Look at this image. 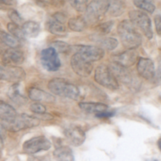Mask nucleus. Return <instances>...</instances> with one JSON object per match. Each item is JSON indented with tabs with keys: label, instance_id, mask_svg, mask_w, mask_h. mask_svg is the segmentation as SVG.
Returning <instances> with one entry per match:
<instances>
[{
	"label": "nucleus",
	"instance_id": "obj_36",
	"mask_svg": "<svg viewBox=\"0 0 161 161\" xmlns=\"http://www.w3.org/2000/svg\"><path fill=\"white\" fill-rule=\"evenodd\" d=\"M154 21H155V27L156 30H157V32L159 36H160L161 34V17L160 15H157L154 19Z\"/></svg>",
	"mask_w": 161,
	"mask_h": 161
},
{
	"label": "nucleus",
	"instance_id": "obj_38",
	"mask_svg": "<svg viewBox=\"0 0 161 161\" xmlns=\"http://www.w3.org/2000/svg\"><path fill=\"white\" fill-rule=\"evenodd\" d=\"M36 117L38 118V119H44V120H50V119H53V116L50 114H49V113H43V114H41V115H39V116H36Z\"/></svg>",
	"mask_w": 161,
	"mask_h": 161
},
{
	"label": "nucleus",
	"instance_id": "obj_3",
	"mask_svg": "<svg viewBox=\"0 0 161 161\" xmlns=\"http://www.w3.org/2000/svg\"><path fill=\"white\" fill-rule=\"evenodd\" d=\"M108 0H92L87 5L86 10V21L90 23H97L101 20L108 12Z\"/></svg>",
	"mask_w": 161,
	"mask_h": 161
},
{
	"label": "nucleus",
	"instance_id": "obj_4",
	"mask_svg": "<svg viewBox=\"0 0 161 161\" xmlns=\"http://www.w3.org/2000/svg\"><path fill=\"white\" fill-rule=\"evenodd\" d=\"M94 80L98 84L109 90H117L119 88V82L109 70L108 66L101 64L97 66L94 72Z\"/></svg>",
	"mask_w": 161,
	"mask_h": 161
},
{
	"label": "nucleus",
	"instance_id": "obj_40",
	"mask_svg": "<svg viewBox=\"0 0 161 161\" xmlns=\"http://www.w3.org/2000/svg\"><path fill=\"white\" fill-rule=\"evenodd\" d=\"M4 136V127L0 124V138H3Z\"/></svg>",
	"mask_w": 161,
	"mask_h": 161
},
{
	"label": "nucleus",
	"instance_id": "obj_26",
	"mask_svg": "<svg viewBox=\"0 0 161 161\" xmlns=\"http://www.w3.org/2000/svg\"><path fill=\"white\" fill-rule=\"evenodd\" d=\"M97 38V40H96V42L99 43V47L102 48V50H113L118 46V40L115 38H105L103 36Z\"/></svg>",
	"mask_w": 161,
	"mask_h": 161
},
{
	"label": "nucleus",
	"instance_id": "obj_1",
	"mask_svg": "<svg viewBox=\"0 0 161 161\" xmlns=\"http://www.w3.org/2000/svg\"><path fill=\"white\" fill-rule=\"evenodd\" d=\"M123 45L127 49H136L142 43V36L130 20H122L117 28Z\"/></svg>",
	"mask_w": 161,
	"mask_h": 161
},
{
	"label": "nucleus",
	"instance_id": "obj_11",
	"mask_svg": "<svg viewBox=\"0 0 161 161\" xmlns=\"http://www.w3.org/2000/svg\"><path fill=\"white\" fill-rule=\"evenodd\" d=\"M74 49L76 51L75 53H80L82 57H83L85 59L91 62L100 61L105 56L104 50H102L99 47H95V46L80 45L75 46Z\"/></svg>",
	"mask_w": 161,
	"mask_h": 161
},
{
	"label": "nucleus",
	"instance_id": "obj_37",
	"mask_svg": "<svg viewBox=\"0 0 161 161\" xmlns=\"http://www.w3.org/2000/svg\"><path fill=\"white\" fill-rule=\"evenodd\" d=\"M52 17H54L56 20H59V21L62 22V23H64V22L66 21V19H67V17H66L65 14H63V13H61V12L56 13V14H53Z\"/></svg>",
	"mask_w": 161,
	"mask_h": 161
},
{
	"label": "nucleus",
	"instance_id": "obj_9",
	"mask_svg": "<svg viewBox=\"0 0 161 161\" xmlns=\"http://www.w3.org/2000/svg\"><path fill=\"white\" fill-rule=\"evenodd\" d=\"M40 61L44 69L49 72H56L61 67V61L58 53L51 47L41 51Z\"/></svg>",
	"mask_w": 161,
	"mask_h": 161
},
{
	"label": "nucleus",
	"instance_id": "obj_30",
	"mask_svg": "<svg viewBox=\"0 0 161 161\" xmlns=\"http://www.w3.org/2000/svg\"><path fill=\"white\" fill-rule=\"evenodd\" d=\"M113 25H114V21L109 20V21H107L105 22V23L98 25L95 28V30L100 36H105V35H107L108 33L110 32L112 28L113 27Z\"/></svg>",
	"mask_w": 161,
	"mask_h": 161
},
{
	"label": "nucleus",
	"instance_id": "obj_24",
	"mask_svg": "<svg viewBox=\"0 0 161 161\" xmlns=\"http://www.w3.org/2000/svg\"><path fill=\"white\" fill-rule=\"evenodd\" d=\"M8 96L9 98L18 105H22L26 102V98L20 94V83H17L13 84L8 91Z\"/></svg>",
	"mask_w": 161,
	"mask_h": 161
},
{
	"label": "nucleus",
	"instance_id": "obj_31",
	"mask_svg": "<svg viewBox=\"0 0 161 161\" xmlns=\"http://www.w3.org/2000/svg\"><path fill=\"white\" fill-rule=\"evenodd\" d=\"M51 47L56 50L57 53H68L71 50L70 46L62 41H54L52 42Z\"/></svg>",
	"mask_w": 161,
	"mask_h": 161
},
{
	"label": "nucleus",
	"instance_id": "obj_20",
	"mask_svg": "<svg viewBox=\"0 0 161 161\" xmlns=\"http://www.w3.org/2000/svg\"><path fill=\"white\" fill-rule=\"evenodd\" d=\"M53 155L57 161H75L73 152L69 146H59L53 151Z\"/></svg>",
	"mask_w": 161,
	"mask_h": 161
},
{
	"label": "nucleus",
	"instance_id": "obj_19",
	"mask_svg": "<svg viewBox=\"0 0 161 161\" xmlns=\"http://www.w3.org/2000/svg\"><path fill=\"white\" fill-rule=\"evenodd\" d=\"M79 107L88 114H97L108 110V105L100 102H80Z\"/></svg>",
	"mask_w": 161,
	"mask_h": 161
},
{
	"label": "nucleus",
	"instance_id": "obj_39",
	"mask_svg": "<svg viewBox=\"0 0 161 161\" xmlns=\"http://www.w3.org/2000/svg\"><path fill=\"white\" fill-rule=\"evenodd\" d=\"M14 0H0V4L5 5H12Z\"/></svg>",
	"mask_w": 161,
	"mask_h": 161
},
{
	"label": "nucleus",
	"instance_id": "obj_18",
	"mask_svg": "<svg viewBox=\"0 0 161 161\" xmlns=\"http://www.w3.org/2000/svg\"><path fill=\"white\" fill-rule=\"evenodd\" d=\"M28 97L31 100L36 102H53L54 101L53 95L37 87H31L28 90Z\"/></svg>",
	"mask_w": 161,
	"mask_h": 161
},
{
	"label": "nucleus",
	"instance_id": "obj_2",
	"mask_svg": "<svg viewBox=\"0 0 161 161\" xmlns=\"http://www.w3.org/2000/svg\"><path fill=\"white\" fill-rule=\"evenodd\" d=\"M48 89L54 95L77 100L80 96L79 88L69 80L63 78H54L49 82Z\"/></svg>",
	"mask_w": 161,
	"mask_h": 161
},
{
	"label": "nucleus",
	"instance_id": "obj_22",
	"mask_svg": "<svg viewBox=\"0 0 161 161\" xmlns=\"http://www.w3.org/2000/svg\"><path fill=\"white\" fill-rule=\"evenodd\" d=\"M25 36L29 38H35L38 36L40 32V25L39 23L32 20H28L25 22L21 26Z\"/></svg>",
	"mask_w": 161,
	"mask_h": 161
},
{
	"label": "nucleus",
	"instance_id": "obj_7",
	"mask_svg": "<svg viewBox=\"0 0 161 161\" xmlns=\"http://www.w3.org/2000/svg\"><path fill=\"white\" fill-rule=\"evenodd\" d=\"M39 124H40V120L36 116L23 113L20 115L17 114L12 124L6 127L13 131H20L22 130L37 127L39 125Z\"/></svg>",
	"mask_w": 161,
	"mask_h": 161
},
{
	"label": "nucleus",
	"instance_id": "obj_16",
	"mask_svg": "<svg viewBox=\"0 0 161 161\" xmlns=\"http://www.w3.org/2000/svg\"><path fill=\"white\" fill-rule=\"evenodd\" d=\"M113 75L118 82L120 81L125 84H130L132 83V75L127 68L121 66L115 62H112L108 66Z\"/></svg>",
	"mask_w": 161,
	"mask_h": 161
},
{
	"label": "nucleus",
	"instance_id": "obj_25",
	"mask_svg": "<svg viewBox=\"0 0 161 161\" xmlns=\"http://www.w3.org/2000/svg\"><path fill=\"white\" fill-rule=\"evenodd\" d=\"M68 26L69 29L73 31H82L86 28V21L83 17H72L68 21Z\"/></svg>",
	"mask_w": 161,
	"mask_h": 161
},
{
	"label": "nucleus",
	"instance_id": "obj_13",
	"mask_svg": "<svg viewBox=\"0 0 161 161\" xmlns=\"http://www.w3.org/2000/svg\"><path fill=\"white\" fill-rule=\"evenodd\" d=\"M137 71L138 75L146 80H152L156 76L155 65L149 58H139L137 61Z\"/></svg>",
	"mask_w": 161,
	"mask_h": 161
},
{
	"label": "nucleus",
	"instance_id": "obj_17",
	"mask_svg": "<svg viewBox=\"0 0 161 161\" xmlns=\"http://www.w3.org/2000/svg\"><path fill=\"white\" fill-rule=\"evenodd\" d=\"M17 113L15 108L3 101H0V120L7 127L15 119Z\"/></svg>",
	"mask_w": 161,
	"mask_h": 161
},
{
	"label": "nucleus",
	"instance_id": "obj_32",
	"mask_svg": "<svg viewBox=\"0 0 161 161\" xmlns=\"http://www.w3.org/2000/svg\"><path fill=\"white\" fill-rule=\"evenodd\" d=\"M71 6L78 12H85L88 5V0H69Z\"/></svg>",
	"mask_w": 161,
	"mask_h": 161
},
{
	"label": "nucleus",
	"instance_id": "obj_21",
	"mask_svg": "<svg viewBox=\"0 0 161 161\" xmlns=\"http://www.w3.org/2000/svg\"><path fill=\"white\" fill-rule=\"evenodd\" d=\"M47 28L50 33L56 36H64L66 35V28L64 23L56 20L51 17L47 22Z\"/></svg>",
	"mask_w": 161,
	"mask_h": 161
},
{
	"label": "nucleus",
	"instance_id": "obj_14",
	"mask_svg": "<svg viewBox=\"0 0 161 161\" xmlns=\"http://www.w3.org/2000/svg\"><path fill=\"white\" fill-rule=\"evenodd\" d=\"M138 53L135 49H127L122 53L113 55V62L128 69L138 61Z\"/></svg>",
	"mask_w": 161,
	"mask_h": 161
},
{
	"label": "nucleus",
	"instance_id": "obj_8",
	"mask_svg": "<svg viewBox=\"0 0 161 161\" xmlns=\"http://www.w3.org/2000/svg\"><path fill=\"white\" fill-rule=\"evenodd\" d=\"M51 147V142L44 136H37L25 142L22 146L24 152L28 154L38 153L42 151H47Z\"/></svg>",
	"mask_w": 161,
	"mask_h": 161
},
{
	"label": "nucleus",
	"instance_id": "obj_29",
	"mask_svg": "<svg viewBox=\"0 0 161 161\" xmlns=\"http://www.w3.org/2000/svg\"><path fill=\"white\" fill-rule=\"evenodd\" d=\"M7 29L9 31L10 35L12 36H14L15 39H25V35H24L23 31H22L21 27H20V25H17V24H14L10 22L7 25Z\"/></svg>",
	"mask_w": 161,
	"mask_h": 161
},
{
	"label": "nucleus",
	"instance_id": "obj_34",
	"mask_svg": "<svg viewBox=\"0 0 161 161\" xmlns=\"http://www.w3.org/2000/svg\"><path fill=\"white\" fill-rule=\"evenodd\" d=\"M8 16H9V19L12 20V23L17 24V25H20L23 22V19L20 17L19 13L15 9H10L8 12Z\"/></svg>",
	"mask_w": 161,
	"mask_h": 161
},
{
	"label": "nucleus",
	"instance_id": "obj_35",
	"mask_svg": "<svg viewBox=\"0 0 161 161\" xmlns=\"http://www.w3.org/2000/svg\"><path fill=\"white\" fill-rule=\"evenodd\" d=\"M114 114L115 113L113 111H108V110H106V111L97 113V114L95 115V116L97 118H101V119H107V118L112 117Z\"/></svg>",
	"mask_w": 161,
	"mask_h": 161
},
{
	"label": "nucleus",
	"instance_id": "obj_27",
	"mask_svg": "<svg viewBox=\"0 0 161 161\" xmlns=\"http://www.w3.org/2000/svg\"><path fill=\"white\" fill-rule=\"evenodd\" d=\"M133 3L135 6L141 9L142 10L146 11L150 14H153L156 9L153 0H133Z\"/></svg>",
	"mask_w": 161,
	"mask_h": 161
},
{
	"label": "nucleus",
	"instance_id": "obj_41",
	"mask_svg": "<svg viewBox=\"0 0 161 161\" xmlns=\"http://www.w3.org/2000/svg\"><path fill=\"white\" fill-rule=\"evenodd\" d=\"M0 9H3V5L0 4Z\"/></svg>",
	"mask_w": 161,
	"mask_h": 161
},
{
	"label": "nucleus",
	"instance_id": "obj_15",
	"mask_svg": "<svg viewBox=\"0 0 161 161\" xmlns=\"http://www.w3.org/2000/svg\"><path fill=\"white\" fill-rule=\"evenodd\" d=\"M2 60L6 65L17 66L24 62L25 55L18 48H9L3 53Z\"/></svg>",
	"mask_w": 161,
	"mask_h": 161
},
{
	"label": "nucleus",
	"instance_id": "obj_12",
	"mask_svg": "<svg viewBox=\"0 0 161 161\" xmlns=\"http://www.w3.org/2000/svg\"><path fill=\"white\" fill-rule=\"evenodd\" d=\"M67 141L73 146H80L86 140V134L80 127L76 125L69 126L64 130Z\"/></svg>",
	"mask_w": 161,
	"mask_h": 161
},
{
	"label": "nucleus",
	"instance_id": "obj_28",
	"mask_svg": "<svg viewBox=\"0 0 161 161\" xmlns=\"http://www.w3.org/2000/svg\"><path fill=\"white\" fill-rule=\"evenodd\" d=\"M0 40L5 45L9 47V48H17L19 46V42L17 39L2 30H0Z\"/></svg>",
	"mask_w": 161,
	"mask_h": 161
},
{
	"label": "nucleus",
	"instance_id": "obj_33",
	"mask_svg": "<svg viewBox=\"0 0 161 161\" xmlns=\"http://www.w3.org/2000/svg\"><path fill=\"white\" fill-rule=\"evenodd\" d=\"M30 110L32 113H36V115H41L46 113L47 108H46L45 105H43L40 102H34L30 105Z\"/></svg>",
	"mask_w": 161,
	"mask_h": 161
},
{
	"label": "nucleus",
	"instance_id": "obj_10",
	"mask_svg": "<svg viewBox=\"0 0 161 161\" xmlns=\"http://www.w3.org/2000/svg\"><path fill=\"white\" fill-rule=\"evenodd\" d=\"M71 67L75 73L81 77H87L93 70V64L91 61L85 59L80 53H75L71 58Z\"/></svg>",
	"mask_w": 161,
	"mask_h": 161
},
{
	"label": "nucleus",
	"instance_id": "obj_5",
	"mask_svg": "<svg viewBox=\"0 0 161 161\" xmlns=\"http://www.w3.org/2000/svg\"><path fill=\"white\" fill-rule=\"evenodd\" d=\"M129 17L132 24L139 28L147 39H152L153 36L152 23L146 13L141 10H132L129 13Z\"/></svg>",
	"mask_w": 161,
	"mask_h": 161
},
{
	"label": "nucleus",
	"instance_id": "obj_23",
	"mask_svg": "<svg viewBox=\"0 0 161 161\" xmlns=\"http://www.w3.org/2000/svg\"><path fill=\"white\" fill-rule=\"evenodd\" d=\"M108 12L113 17H119L122 15L125 10V3L121 0H108Z\"/></svg>",
	"mask_w": 161,
	"mask_h": 161
},
{
	"label": "nucleus",
	"instance_id": "obj_6",
	"mask_svg": "<svg viewBox=\"0 0 161 161\" xmlns=\"http://www.w3.org/2000/svg\"><path fill=\"white\" fill-rule=\"evenodd\" d=\"M26 76L25 70L17 66L6 65L0 62V80L14 82V83L23 81Z\"/></svg>",
	"mask_w": 161,
	"mask_h": 161
}]
</instances>
